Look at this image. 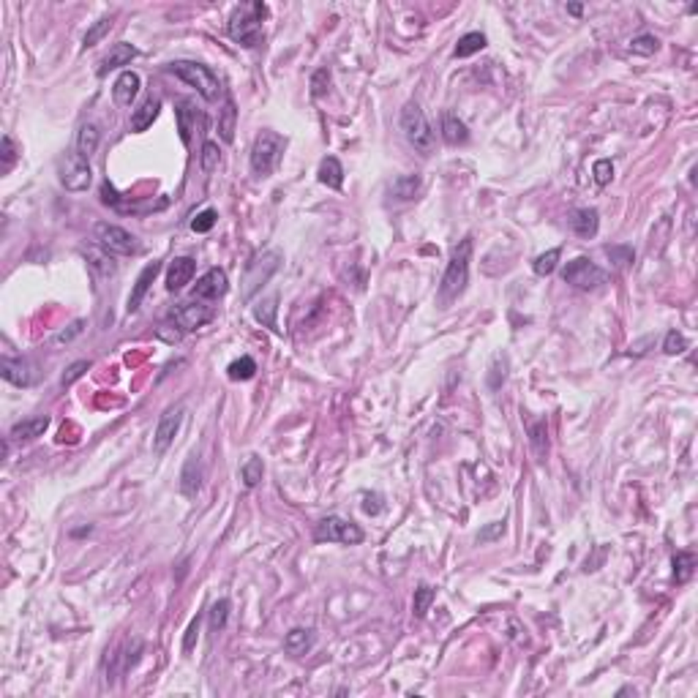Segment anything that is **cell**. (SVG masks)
<instances>
[{"mask_svg":"<svg viewBox=\"0 0 698 698\" xmlns=\"http://www.w3.org/2000/svg\"><path fill=\"white\" fill-rule=\"evenodd\" d=\"M469 260H472V240L466 237L461 240L453 254H450V262L445 267V276H442V287H439V300L450 303L461 295L466 289V281H469Z\"/></svg>","mask_w":698,"mask_h":698,"instance_id":"obj_1","label":"cell"},{"mask_svg":"<svg viewBox=\"0 0 698 698\" xmlns=\"http://www.w3.org/2000/svg\"><path fill=\"white\" fill-rule=\"evenodd\" d=\"M267 14L265 3H249L237 6L230 19V36L243 47H257L262 41V19Z\"/></svg>","mask_w":698,"mask_h":698,"instance_id":"obj_2","label":"cell"},{"mask_svg":"<svg viewBox=\"0 0 698 698\" xmlns=\"http://www.w3.org/2000/svg\"><path fill=\"white\" fill-rule=\"evenodd\" d=\"M287 142L276 131H260L257 140L251 145V172L257 178H267L270 172L279 167L281 155H284Z\"/></svg>","mask_w":698,"mask_h":698,"instance_id":"obj_3","label":"cell"},{"mask_svg":"<svg viewBox=\"0 0 698 698\" xmlns=\"http://www.w3.org/2000/svg\"><path fill=\"white\" fill-rule=\"evenodd\" d=\"M401 134L404 140L409 142L415 150L420 153H431L434 150V131H431V123H428V118L423 115V109L415 104V101H409L406 107L401 109Z\"/></svg>","mask_w":698,"mask_h":698,"instance_id":"obj_4","label":"cell"},{"mask_svg":"<svg viewBox=\"0 0 698 698\" xmlns=\"http://www.w3.org/2000/svg\"><path fill=\"white\" fill-rule=\"evenodd\" d=\"M58 178L66 191H85L93 183L91 161L77 148H66V153L58 158Z\"/></svg>","mask_w":698,"mask_h":698,"instance_id":"obj_5","label":"cell"},{"mask_svg":"<svg viewBox=\"0 0 698 698\" xmlns=\"http://www.w3.org/2000/svg\"><path fill=\"white\" fill-rule=\"evenodd\" d=\"M172 74L180 77L186 82L188 88H197V93L205 98V101H216L218 93H221V85H218V77L202 63H191V61H178L170 66Z\"/></svg>","mask_w":698,"mask_h":698,"instance_id":"obj_6","label":"cell"},{"mask_svg":"<svg viewBox=\"0 0 698 698\" xmlns=\"http://www.w3.org/2000/svg\"><path fill=\"white\" fill-rule=\"evenodd\" d=\"M279 267H281L279 251H262V254H257L249 262V267H246V273H243V292H240L243 300H249Z\"/></svg>","mask_w":698,"mask_h":698,"instance_id":"obj_7","label":"cell"},{"mask_svg":"<svg viewBox=\"0 0 698 698\" xmlns=\"http://www.w3.org/2000/svg\"><path fill=\"white\" fill-rule=\"evenodd\" d=\"M96 240H98V246L109 254H120V257H131V254H137L140 251V243H137V237L131 232H125L123 227H118V224H107V221H101V224H96Z\"/></svg>","mask_w":698,"mask_h":698,"instance_id":"obj_8","label":"cell"},{"mask_svg":"<svg viewBox=\"0 0 698 698\" xmlns=\"http://www.w3.org/2000/svg\"><path fill=\"white\" fill-rule=\"evenodd\" d=\"M363 529L347 521L342 515H327L317 524V540H327V543H344V545H357L363 543Z\"/></svg>","mask_w":698,"mask_h":698,"instance_id":"obj_9","label":"cell"},{"mask_svg":"<svg viewBox=\"0 0 698 698\" xmlns=\"http://www.w3.org/2000/svg\"><path fill=\"white\" fill-rule=\"evenodd\" d=\"M562 279L568 281V284H573L575 289H595V287H600L605 281V270H600L587 257H575L573 262L565 265Z\"/></svg>","mask_w":698,"mask_h":698,"instance_id":"obj_10","label":"cell"},{"mask_svg":"<svg viewBox=\"0 0 698 698\" xmlns=\"http://www.w3.org/2000/svg\"><path fill=\"white\" fill-rule=\"evenodd\" d=\"M180 423H183V406H170L161 420H158V428L153 434V453L155 456H164L170 445L175 442V436L180 431Z\"/></svg>","mask_w":698,"mask_h":698,"instance_id":"obj_11","label":"cell"},{"mask_svg":"<svg viewBox=\"0 0 698 698\" xmlns=\"http://www.w3.org/2000/svg\"><path fill=\"white\" fill-rule=\"evenodd\" d=\"M210 319H213V309L202 303H183L180 309L172 311V322L180 330H197V327L207 325Z\"/></svg>","mask_w":698,"mask_h":698,"instance_id":"obj_12","label":"cell"},{"mask_svg":"<svg viewBox=\"0 0 698 698\" xmlns=\"http://www.w3.org/2000/svg\"><path fill=\"white\" fill-rule=\"evenodd\" d=\"M227 289H230V284H227V273L224 270H207L200 281H197V287H194V297H202V300H218V297L227 295Z\"/></svg>","mask_w":698,"mask_h":698,"instance_id":"obj_13","label":"cell"},{"mask_svg":"<svg viewBox=\"0 0 698 698\" xmlns=\"http://www.w3.org/2000/svg\"><path fill=\"white\" fill-rule=\"evenodd\" d=\"M175 115H178V128H180V140L183 145H191V137H194V131H197V125L202 123V115L200 109L194 107V101H178V109H175Z\"/></svg>","mask_w":698,"mask_h":698,"instance_id":"obj_14","label":"cell"},{"mask_svg":"<svg viewBox=\"0 0 698 698\" xmlns=\"http://www.w3.org/2000/svg\"><path fill=\"white\" fill-rule=\"evenodd\" d=\"M140 93V74H134V71H123L118 82H115V88H112V98H115V104L120 109L131 107L134 104V98Z\"/></svg>","mask_w":698,"mask_h":698,"instance_id":"obj_15","label":"cell"},{"mask_svg":"<svg viewBox=\"0 0 698 698\" xmlns=\"http://www.w3.org/2000/svg\"><path fill=\"white\" fill-rule=\"evenodd\" d=\"M158 270H161V265L158 262H150V265H145L142 267V273L137 276V284H134V289H131V295H128V314H134V311L140 309L142 306V300H145V295H148V289H150V284H153V279L158 276Z\"/></svg>","mask_w":698,"mask_h":698,"instance_id":"obj_16","label":"cell"},{"mask_svg":"<svg viewBox=\"0 0 698 698\" xmlns=\"http://www.w3.org/2000/svg\"><path fill=\"white\" fill-rule=\"evenodd\" d=\"M194 270H197V262H194L191 257H178V260L170 265V270H167V289H170V292L183 289L188 281L194 279Z\"/></svg>","mask_w":698,"mask_h":698,"instance_id":"obj_17","label":"cell"},{"mask_svg":"<svg viewBox=\"0 0 698 698\" xmlns=\"http://www.w3.org/2000/svg\"><path fill=\"white\" fill-rule=\"evenodd\" d=\"M570 227L578 237H595L597 235V227H600V218H597V210L595 207H578L570 213Z\"/></svg>","mask_w":698,"mask_h":698,"instance_id":"obj_18","label":"cell"},{"mask_svg":"<svg viewBox=\"0 0 698 698\" xmlns=\"http://www.w3.org/2000/svg\"><path fill=\"white\" fill-rule=\"evenodd\" d=\"M158 109H161V101H158L155 96H148V98L140 104V109H134V115H131V131H134V134L148 131V128L153 125L155 118H158Z\"/></svg>","mask_w":698,"mask_h":698,"instance_id":"obj_19","label":"cell"},{"mask_svg":"<svg viewBox=\"0 0 698 698\" xmlns=\"http://www.w3.org/2000/svg\"><path fill=\"white\" fill-rule=\"evenodd\" d=\"M140 55V49L137 47H131V44H125V41H120V44H115V47L109 49V55L101 61V68H98V77H104V74H109L112 68H120V66H125V63H131L134 58Z\"/></svg>","mask_w":698,"mask_h":698,"instance_id":"obj_20","label":"cell"},{"mask_svg":"<svg viewBox=\"0 0 698 698\" xmlns=\"http://www.w3.org/2000/svg\"><path fill=\"white\" fill-rule=\"evenodd\" d=\"M0 374H3L6 382H11V385H16V388L31 385V371H28V363H25V360L3 357V360H0Z\"/></svg>","mask_w":698,"mask_h":698,"instance_id":"obj_21","label":"cell"},{"mask_svg":"<svg viewBox=\"0 0 698 698\" xmlns=\"http://www.w3.org/2000/svg\"><path fill=\"white\" fill-rule=\"evenodd\" d=\"M47 426H49L47 415L22 420V423H16L14 428H11V439H14V442H28V439H36V436H41L44 431H47Z\"/></svg>","mask_w":698,"mask_h":698,"instance_id":"obj_22","label":"cell"},{"mask_svg":"<svg viewBox=\"0 0 698 698\" xmlns=\"http://www.w3.org/2000/svg\"><path fill=\"white\" fill-rule=\"evenodd\" d=\"M202 486V461L200 456H188L186 466H183V475H180V491L186 497H194Z\"/></svg>","mask_w":698,"mask_h":698,"instance_id":"obj_23","label":"cell"},{"mask_svg":"<svg viewBox=\"0 0 698 698\" xmlns=\"http://www.w3.org/2000/svg\"><path fill=\"white\" fill-rule=\"evenodd\" d=\"M442 137H445L448 145H464L469 140V131H466L464 120H458V115L445 112L442 115Z\"/></svg>","mask_w":698,"mask_h":698,"instance_id":"obj_24","label":"cell"},{"mask_svg":"<svg viewBox=\"0 0 698 698\" xmlns=\"http://www.w3.org/2000/svg\"><path fill=\"white\" fill-rule=\"evenodd\" d=\"M82 254H85V260H88V265L96 270V276H98V279H109V276H115V262H112L109 251L85 249Z\"/></svg>","mask_w":698,"mask_h":698,"instance_id":"obj_25","label":"cell"},{"mask_svg":"<svg viewBox=\"0 0 698 698\" xmlns=\"http://www.w3.org/2000/svg\"><path fill=\"white\" fill-rule=\"evenodd\" d=\"M319 183L327 188H342L344 186V170L342 164H339V158H333V155H327L325 161L319 164Z\"/></svg>","mask_w":698,"mask_h":698,"instance_id":"obj_26","label":"cell"},{"mask_svg":"<svg viewBox=\"0 0 698 698\" xmlns=\"http://www.w3.org/2000/svg\"><path fill=\"white\" fill-rule=\"evenodd\" d=\"M235 123H237V107H235L232 98L227 96L224 109H221V115H218V134H221V140L224 142L235 140Z\"/></svg>","mask_w":698,"mask_h":698,"instance_id":"obj_27","label":"cell"},{"mask_svg":"<svg viewBox=\"0 0 698 698\" xmlns=\"http://www.w3.org/2000/svg\"><path fill=\"white\" fill-rule=\"evenodd\" d=\"M311 644H314V636H311V630H303V627L289 630L284 638V650L289 655H306L311 650Z\"/></svg>","mask_w":698,"mask_h":698,"instance_id":"obj_28","label":"cell"},{"mask_svg":"<svg viewBox=\"0 0 698 698\" xmlns=\"http://www.w3.org/2000/svg\"><path fill=\"white\" fill-rule=\"evenodd\" d=\"M98 140H101V134H98V125L96 123H85L79 128L77 134V150L85 158H91L96 153V148H98Z\"/></svg>","mask_w":698,"mask_h":698,"instance_id":"obj_29","label":"cell"},{"mask_svg":"<svg viewBox=\"0 0 698 698\" xmlns=\"http://www.w3.org/2000/svg\"><path fill=\"white\" fill-rule=\"evenodd\" d=\"M276 311H279V297L270 295L254 306V317H257V322H262L265 327L279 330V325H276Z\"/></svg>","mask_w":698,"mask_h":698,"instance_id":"obj_30","label":"cell"},{"mask_svg":"<svg viewBox=\"0 0 698 698\" xmlns=\"http://www.w3.org/2000/svg\"><path fill=\"white\" fill-rule=\"evenodd\" d=\"M486 47V36L483 33H466L458 39V44L453 49V55L456 58H469V55H475V52H481Z\"/></svg>","mask_w":698,"mask_h":698,"instance_id":"obj_31","label":"cell"},{"mask_svg":"<svg viewBox=\"0 0 698 698\" xmlns=\"http://www.w3.org/2000/svg\"><path fill=\"white\" fill-rule=\"evenodd\" d=\"M262 475H265L262 458H257V456H249V458H246V464L240 466V478H243V483H246V488L260 486Z\"/></svg>","mask_w":698,"mask_h":698,"instance_id":"obj_32","label":"cell"},{"mask_svg":"<svg viewBox=\"0 0 698 698\" xmlns=\"http://www.w3.org/2000/svg\"><path fill=\"white\" fill-rule=\"evenodd\" d=\"M696 570V557L690 554V551H679L677 557H674V575H677V581L684 584L690 575Z\"/></svg>","mask_w":698,"mask_h":698,"instance_id":"obj_33","label":"cell"},{"mask_svg":"<svg viewBox=\"0 0 698 698\" xmlns=\"http://www.w3.org/2000/svg\"><path fill=\"white\" fill-rule=\"evenodd\" d=\"M230 379H235V382H243V379H251L254 374H257V363L251 360L249 355L246 357H240V360H235V363H230Z\"/></svg>","mask_w":698,"mask_h":698,"instance_id":"obj_34","label":"cell"},{"mask_svg":"<svg viewBox=\"0 0 698 698\" xmlns=\"http://www.w3.org/2000/svg\"><path fill=\"white\" fill-rule=\"evenodd\" d=\"M227 620H230V600H216L213 608H210V633H218L227 627Z\"/></svg>","mask_w":698,"mask_h":698,"instance_id":"obj_35","label":"cell"},{"mask_svg":"<svg viewBox=\"0 0 698 698\" xmlns=\"http://www.w3.org/2000/svg\"><path fill=\"white\" fill-rule=\"evenodd\" d=\"M418 188H420L418 175H406V178H399V180L393 183V194H396L399 200H412V197L418 194Z\"/></svg>","mask_w":698,"mask_h":698,"instance_id":"obj_36","label":"cell"},{"mask_svg":"<svg viewBox=\"0 0 698 698\" xmlns=\"http://www.w3.org/2000/svg\"><path fill=\"white\" fill-rule=\"evenodd\" d=\"M434 597H436V592L431 590L428 584H420L418 590H415V600H412V605H415V617H426V611L431 608Z\"/></svg>","mask_w":698,"mask_h":698,"instance_id":"obj_37","label":"cell"},{"mask_svg":"<svg viewBox=\"0 0 698 698\" xmlns=\"http://www.w3.org/2000/svg\"><path fill=\"white\" fill-rule=\"evenodd\" d=\"M657 47H660V41H657L655 36H650V33L636 36V39L630 41V52H633V55H644V58L655 55V52H657Z\"/></svg>","mask_w":698,"mask_h":698,"instance_id":"obj_38","label":"cell"},{"mask_svg":"<svg viewBox=\"0 0 698 698\" xmlns=\"http://www.w3.org/2000/svg\"><path fill=\"white\" fill-rule=\"evenodd\" d=\"M529 439H532V450H535V456L538 458H543L545 450H548V434H545V423H535L532 428H529Z\"/></svg>","mask_w":698,"mask_h":698,"instance_id":"obj_39","label":"cell"},{"mask_svg":"<svg viewBox=\"0 0 698 698\" xmlns=\"http://www.w3.org/2000/svg\"><path fill=\"white\" fill-rule=\"evenodd\" d=\"M557 262H559V249H551V251H545V254H540V257L532 262V270H535L538 276H548V273H554Z\"/></svg>","mask_w":698,"mask_h":698,"instance_id":"obj_40","label":"cell"},{"mask_svg":"<svg viewBox=\"0 0 698 698\" xmlns=\"http://www.w3.org/2000/svg\"><path fill=\"white\" fill-rule=\"evenodd\" d=\"M109 28H112V16H101L93 28L85 33V49L96 47V44H98V41H101V39L109 33Z\"/></svg>","mask_w":698,"mask_h":698,"instance_id":"obj_41","label":"cell"},{"mask_svg":"<svg viewBox=\"0 0 698 698\" xmlns=\"http://www.w3.org/2000/svg\"><path fill=\"white\" fill-rule=\"evenodd\" d=\"M218 158H221V153H218L216 142H205V145H202V153H200L202 172H207V175H210V172L218 167Z\"/></svg>","mask_w":698,"mask_h":698,"instance_id":"obj_42","label":"cell"},{"mask_svg":"<svg viewBox=\"0 0 698 698\" xmlns=\"http://www.w3.org/2000/svg\"><path fill=\"white\" fill-rule=\"evenodd\" d=\"M684 349H687V339H684L679 330H668L666 342H663V352L666 355H682Z\"/></svg>","mask_w":698,"mask_h":698,"instance_id":"obj_43","label":"cell"},{"mask_svg":"<svg viewBox=\"0 0 698 698\" xmlns=\"http://www.w3.org/2000/svg\"><path fill=\"white\" fill-rule=\"evenodd\" d=\"M592 175H595V183L597 186H608L611 178H614V164L608 158H597L595 167H592Z\"/></svg>","mask_w":698,"mask_h":698,"instance_id":"obj_44","label":"cell"},{"mask_svg":"<svg viewBox=\"0 0 698 698\" xmlns=\"http://www.w3.org/2000/svg\"><path fill=\"white\" fill-rule=\"evenodd\" d=\"M91 369V363L88 360H77V363H71L68 369H66V374H63V379H61V385L63 388H71L77 379H82L85 376V371Z\"/></svg>","mask_w":698,"mask_h":698,"instance_id":"obj_45","label":"cell"},{"mask_svg":"<svg viewBox=\"0 0 698 698\" xmlns=\"http://www.w3.org/2000/svg\"><path fill=\"white\" fill-rule=\"evenodd\" d=\"M216 218H218L216 210H213V207H207V210H202L200 216L191 221V230H194V232H210V230H213V224H216Z\"/></svg>","mask_w":698,"mask_h":698,"instance_id":"obj_46","label":"cell"},{"mask_svg":"<svg viewBox=\"0 0 698 698\" xmlns=\"http://www.w3.org/2000/svg\"><path fill=\"white\" fill-rule=\"evenodd\" d=\"M327 88H330V71H327V68H319V71H314V77H311V93H314V96H325Z\"/></svg>","mask_w":698,"mask_h":698,"instance_id":"obj_47","label":"cell"},{"mask_svg":"<svg viewBox=\"0 0 698 698\" xmlns=\"http://www.w3.org/2000/svg\"><path fill=\"white\" fill-rule=\"evenodd\" d=\"M14 161H16V148H14V140L6 134L3 137V172H9L11 167H14Z\"/></svg>","mask_w":698,"mask_h":698,"instance_id":"obj_48","label":"cell"},{"mask_svg":"<svg viewBox=\"0 0 698 698\" xmlns=\"http://www.w3.org/2000/svg\"><path fill=\"white\" fill-rule=\"evenodd\" d=\"M605 254L611 257V260H617V265H627V262H633V249H627V246H608L605 249Z\"/></svg>","mask_w":698,"mask_h":698,"instance_id":"obj_49","label":"cell"},{"mask_svg":"<svg viewBox=\"0 0 698 698\" xmlns=\"http://www.w3.org/2000/svg\"><path fill=\"white\" fill-rule=\"evenodd\" d=\"M82 325H85V322H82V319H77L74 325H68V330L58 333V336L52 339V344H68L71 339H74V336H79V333H82Z\"/></svg>","mask_w":698,"mask_h":698,"instance_id":"obj_50","label":"cell"},{"mask_svg":"<svg viewBox=\"0 0 698 698\" xmlns=\"http://www.w3.org/2000/svg\"><path fill=\"white\" fill-rule=\"evenodd\" d=\"M197 636H200V617L197 620H191V625H188V630H186V638H183V652H191L194 650V641H197Z\"/></svg>","mask_w":698,"mask_h":698,"instance_id":"obj_51","label":"cell"},{"mask_svg":"<svg viewBox=\"0 0 698 698\" xmlns=\"http://www.w3.org/2000/svg\"><path fill=\"white\" fill-rule=\"evenodd\" d=\"M178 325H161L155 333H158V339H164V342H170V344H178L180 339H183V330H175Z\"/></svg>","mask_w":698,"mask_h":698,"instance_id":"obj_52","label":"cell"},{"mask_svg":"<svg viewBox=\"0 0 698 698\" xmlns=\"http://www.w3.org/2000/svg\"><path fill=\"white\" fill-rule=\"evenodd\" d=\"M502 532H505V524H502V521H497L494 527H488L486 532H481V535H478V540H481V543H486V540L497 538V535H502Z\"/></svg>","mask_w":698,"mask_h":698,"instance_id":"obj_53","label":"cell"},{"mask_svg":"<svg viewBox=\"0 0 698 698\" xmlns=\"http://www.w3.org/2000/svg\"><path fill=\"white\" fill-rule=\"evenodd\" d=\"M568 11H570V14L578 16V14H581V11H584V9H581V6H568Z\"/></svg>","mask_w":698,"mask_h":698,"instance_id":"obj_54","label":"cell"}]
</instances>
